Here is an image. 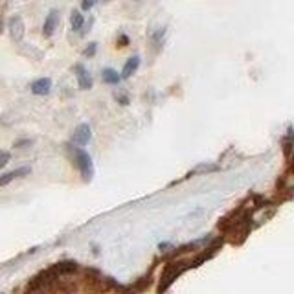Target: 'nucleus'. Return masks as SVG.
Listing matches in <instances>:
<instances>
[{"instance_id": "1", "label": "nucleus", "mask_w": 294, "mask_h": 294, "mask_svg": "<svg viewBox=\"0 0 294 294\" xmlns=\"http://www.w3.org/2000/svg\"><path fill=\"white\" fill-rule=\"evenodd\" d=\"M74 153V158H76V164L77 168H79V171H81L83 179L87 180H92V177H94V164H92V158L90 154L85 153L83 149H72Z\"/></svg>"}, {"instance_id": "2", "label": "nucleus", "mask_w": 294, "mask_h": 294, "mask_svg": "<svg viewBox=\"0 0 294 294\" xmlns=\"http://www.w3.org/2000/svg\"><path fill=\"white\" fill-rule=\"evenodd\" d=\"M184 269H186V263H171V265L166 267L164 274H162V280H160V285H158L160 292L168 290L169 287H171V283L184 272Z\"/></svg>"}, {"instance_id": "3", "label": "nucleus", "mask_w": 294, "mask_h": 294, "mask_svg": "<svg viewBox=\"0 0 294 294\" xmlns=\"http://www.w3.org/2000/svg\"><path fill=\"white\" fill-rule=\"evenodd\" d=\"M8 29H10V37L13 43H20L24 39L26 28H24V20L20 19L19 15L11 17L10 22H8Z\"/></svg>"}, {"instance_id": "4", "label": "nucleus", "mask_w": 294, "mask_h": 294, "mask_svg": "<svg viewBox=\"0 0 294 294\" xmlns=\"http://www.w3.org/2000/svg\"><path fill=\"white\" fill-rule=\"evenodd\" d=\"M92 138V129L88 123H81V125H77V129L74 130V144L76 145H87Z\"/></svg>"}, {"instance_id": "5", "label": "nucleus", "mask_w": 294, "mask_h": 294, "mask_svg": "<svg viewBox=\"0 0 294 294\" xmlns=\"http://www.w3.org/2000/svg\"><path fill=\"white\" fill-rule=\"evenodd\" d=\"M29 171H31V169H29L28 166H22V168H17L13 169V171H8V173L0 175V188H2V186H8V184L13 182L15 179H22V177L29 175Z\"/></svg>"}, {"instance_id": "6", "label": "nucleus", "mask_w": 294, "mask_h": 294, "mask_svg": "<svg viewBox=\"0 0 294 294\" xmlns=\"http://www.w3.org/2000/svg\"><path fill=\"white\" fill-rule=\"evenodd\" d=\"M74 72H76L77 85H79L81 90H88V88H92V77H90V74H88L87 68L83 67V64H76V67H74Z\"/></svg>"}, {"instance_id": "7", "label": "nucleus", "mask_w": 294, "mask_h": 294, "mask_svg": "<svg viewBox=\"0 0 294 294\" xmlns=\"http://www.w3.org/2000/svg\"><path fill=\"white\" fill-rule=\"evenodd\" d=\"M31 92L35 96H48L50 90H52V79L50 77H41V79H35L31 85H29Z\"/></svg>"}, {"instance_id": "8", "label": "nucleus", "mask_w": 294, "mask_h": 294, "mask_svg": "<svg viewBox=\"0 0 294 294\" xmlns=\"http://www.w3.org/2000/svg\"><path fill=\"white\" fill-rule=\"evenodd\" d=\"M57 24H59V11L52 10L48 13V17L44 19V26H43L44 37H52L53 31H55V28H57Z\"/></svg>"}, {"instance_id": "9", "label": "nucleus", "mask_w": 294, "mask_h": 294, "mask_svg": "<svg viewBox=\"0 0 294 294\" xmlns=\"http://www.w3.org/2000/svg\"><path fill=\"white\" fill-rule=\"evenodd\" d=\"M77 270V263L76 261H63V263H57V265L52 267V272L57 278H61V276H67V274H74Z\"/></svg>"}, {"instance_id": "10", "label": "nucleus", "mask_w": 294, "mask_h": 294, "mask_svg": "<svg viewBox=\"0 0 294 294\" xmlns=\"http://www.w3.org/2000/svg\"><path fill=\"white\" fill-rule=\"evenodd\" d=\"M138 67H140V57H138V55L129 57V61H127L125 67H123V70H121V77H123V79L130 77L133 74L136 72V70H138Z\"/></svg>"}, {"instance_id": "11", "label": "nucleus", "mask_w": 294, "mask_h": 294, "mask_svg": "<svg viewBox=\"0 0 294 294\" xmlns=\"http://www.w3.org/2000/svg\"><path fill=\"white\" fill-rule=\"evenodd\" d=\"M102 77H103V83H107V85H118V83L121 81V76L116 72L114 68H105Z\"/></svg>"}, {"instance_id": "12", "label": "nucleus", "mask_w": 294, "mask_h": 294, "mask_svg": "<svg viewBox=\"0 0 294 294\" xmlns=\"http://www.w3.org/2000/svg\"><path fill=\"white\" fill-rule=\"evenodd\" d=\"M83 15L79 11H72V17H70V24H72V29L74 31H79L83 28Z\"/></svg>"}, {"instance_id": "13", "label": "nucleus", "mask_w": 294, "mask_h": 294, "mask_svg": "<svg viewBox=\"0 0 294 294\" xmlns=\"http://www.w3.org/2000/svg\"><path fill=\"white\" fill-rule=\"evenodd\" d=\"M290 149H292V130H287V136L283 140V153L287 158H290Z\"/></svg>"}, {"instance_id": "14", "label": "nucleus", "mask_w": 294, "mask_h": 294, "mask_svg": "<svg viewBox=\"0 0 294 294\" xmlns=\"http://www.w3.org/2000/svg\"><path fill=\"white\" fill-rule=\"evenodd\" d=\"M217 169V166H210V164H201V166H197V168L193 169L191 173H189V177L191 175H195V173H208V171H215Z\"/></svg>"}, {"instance_id": "15", "label": "nucleus", "mask_w": 294, "mask_h": 294, "mask_svg": "<svg viewBox=\"0 0 294 294\" xmlns=\"http://www.w3.org/2000/svg\"><path fill=\"white\" fill-rule=\"evenodd\" d=\"M10 160H11V154L8 153V151H0V169L4 168V166H8Z\"/></svg>"}, {"instance_id": "16", "label": "nucleus", "mask_w": 294, "mask_h": 294, "mask_svg": "<svg viewBox=\"0 0 294 294\" xmlns=\"http://www.w3.org/2000/svg\"><path fill=\"white\" fill-rule=\"evenodd\" d=\"M94 53H96V43H90V44H88V46H87V48H85L83 55H85V57H92Z\"/></svg>"}, {"instance_id": "17", "label": "nucleus", "mask_w": 294, "mask_h": 294, "mask_svg": "<svg viewBox=\"0 0 294 294\" xmlns=\"http://www.w3.org/2000/svg\"><path fill=\"white\" fill-rule=\"evenodd\" d=\"M94 4H96V0H83L81 8L85 11H88V10H92V8H94Z\"/></svg>"}, {"instance_id": "18", "label": "nucleus", "mask_w": 294, "mask_h": 294, "mask_svg": "<svg viewBox=\"0 0 294 294\" xmlns=\"http://www.w3.org/2000/svg\"><path fill=\"white\" fill-rule=\"evenodd\" d=\"M31 144V140H19V142H15V147L19 149V147H22V145H29Z\"/></svg>"}, {"instance_id": "19", "label": "nucleus", "mask_w": 294, "mask_h": 294, "mask_svg": "<svg viewBox=\"0 0 294 294\" xmlns=\"http://www.w3.org/2000/svg\"><path fill=\"white\" fill-rule=\"evenodd\" d=\"M127 44H129V39L125 35H120V46H127Z\"/></svg>"}, {"instance_id": "20", "label": "nucleus", "mask_w": 294, "mask_h": 294, "mask_svg": "<svg viewBox=\"0 0 294 294\" xmlns=\"http://www.w3.org/2000/svg\"><path fill=\"white\" fill-rule=\"evenodd\" d=\"M116 100H120V102H121V105H127V103H129V100H127V96H118V94H116Z\"/></svg>"}, {"instance_id": "21", "label": "nucleus", "mask_w": 294, "mask_h": 294, "mask_svg": "<svg viewBox=\"0 0 294 294\" xmlns=\"http://www.w3.org/2000/svg\"><path fill=\"white\" fill-rule=\"evenodd\" d=\"M2 29H4V22H2V19H0V34H2Z\"/></svg>"}]
</instances>
